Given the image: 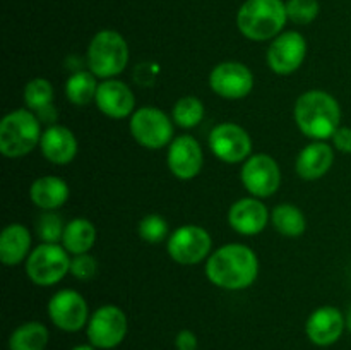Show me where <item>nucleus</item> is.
Segmentation results:
<instances>
[{
	"mask_svg": "<svg viewBox=\"0 0 351 350\" xmlns=\"http://www.w3.org/2000/svg\"><path fill=\"white\" fill-rule=\"evenodd\" d=\"M36 117L41 124H48V127H50V126H55V124H57L58 112L53 105H48V106H45V108H41L40 112H36Z\"/></svg>",
	"mask_w": 351,
	"mask_h": 350,
	"instance_id": "f704fd0d",
	"label": "nucleus"
},
{
	"mask_svg": "<svg viewBox=\"0 0 351 350\" xmlns=\"http://www.w3.org/2000/svg\"><path fill=\"white\" fill-rule=\"evenodd\" d=\"M72 350H98L96 347H93L91 343H84V345H75Z\"/></svg>",
	"mask_w": 351,
	"mask_h": 350,
	"instance_id": "c9c22d12",
	"label": "nucleus"
},
{
	"mask_svg": "<svg viewBox=\"0 0 351 350\" xmlns=\"http://www.w3.org/2000/svg\"><path fill=\"white\" fill-rule=\"evenodd\" d=\"M197 336L191 329H182L175 336V347L177 350H197Z\"/></svg>",
	"mask_w": 351,
	"mask_h": 350,
	"instance_id": "72a5a7b5",
	"label": "nucleus"
},
{
	"mask_svg": "<svg viewBox=\"0 0 351 350\" xmlns=\"http://www.w3.org/2000/svg\"><path fill=\"white\" fill-rule=\"evenodd\" d=\"M209 88L225 100H242L252 93L254 74L242 62H219L209 74Z\"/></svg>",
	"mask_w": 351,
	"mask_h": 350,
	"instance_id": "4468645a",
	"label": "nucleus"
},
{
	"mask_svg": "<svg viewBox=\"0 0 351 350\" xmlns=\"http://www.w3.org/2000/svg\"><path fill=\"white\" fill-rule=\"evenodd\" d=\"M208 146L223 163H243L252 154V137L249 130L239 124L223 122L213 127L209 132Z\"/></svg>",
	"mask_w": 351,
	"mask_h": 350,
	"instance_id": "9b49d317",
	"label": "nucleus"
},
{
	"mask_svg": "<svg viewBox=\"0 0 351 350\" xmlns=\"http://www.w3.org/2000/svg\"><path fill=\"white\" fill-rule=\"evenodd\" d=\"M40 150L41 154L51 165L64 167V165L72 163L74 158L77 156V137L74 136V132L69 127L55 124V126L47 127L41 134Z\"/></svg>",
	"mask_w": 351,
	"mask_h": 350,
	"instance_id": "6ab92c4d",
	"label": "nucleus"
},
{
	"mask_svg": "<svg viewBox=\"0 0 351 350\" xmlns=\"http://www.w3.org/2000/svg\"><path fill=\"white\" fill-rule=\"evenodd\" d=\"M345 319H346V329H348V331H351V305L348 307V311H346Z\"/></svg>",
	"mask_w": 351,
	"mask_h": 350,
	"instance_id": "e433bc0d",
	"label": "nucleus"
},
{
	"mask_svg": "<svg viewBox=\"0 0 351 350\" xmlns=\"http://www.w3.org/2000/svg\"><path fill=\"white\" fill-rule=\"evenodd\" d=\"M206 106L197 96H182L171 110V119L175 126L182 129H194L204 120Z\"/></svg>",
	"mask_w": 351,
	"mask_h": 350,
	"instance_id": "bb28decb",
	"label": "nucleus"
},
{
	"mask_svg": "<svg viewBox=\"0 0 351 350\" xmlns=\"http://www.w3.org/2000/svg\"><path fill=\"white\" fill-rule=\"evenodd\" d=\"M98 273V261L89 253L71 257V275L79 281H89Z\"/></svg>",
	"mask_w": 351,
	"mask_h": 350,
	"instance_id": "2f4dec72",
	"label": "nucleus"
},
{
	"mask_svg": "<svg viewBox=\"0 0 351 350\" xmlns=\"http://www.w3.org/2000/svg\"><path fill=\"white\" fill-rule=\"evenodd\" d=\"M129 45L115 30H101L88 45V69L98 79H113L125 71L129 64Z\"/></svg>",
	"mask_w": 351,
	"mask_h": 350,
	"instance_id": "20e7f679",
	"label": "nucleus"
},
{
	"mask_svg": "<svg viewBox=\"0 0 351 350\" xmlns=\"http://www.w3.org/2000/svg\"><path fill=\"white\" fill-rule=\"evenodd\" d=\"M288 21L283 0H245L237 12L239 31L250 41H271Z\"/></svg>",
	"mask_w": 351,
	"mask_h": 350,
	"instance_id": "7ed1b4c3",
	"label": "nucleus"
},
{
	"mask_svg": "<svg viewBox=\"0 0 351 350\" xmlns=\"http://www.w3.org/2000/svg\"><path fill=\"white\" fill-rule=\"evenodd\" d=\"M64 230V220L55 211H45L36 222V233L45 244H62Z\"/></svg>",
	"mask_w": 351,
	"mask_h": 350,
	"instance_id": "c756f323",
	"label": "nucleus"
},
{
	"mask_svg": "<svg viewBox=\"0 0 351 350\" xmlns=\"http://www.w3.org/2000/svg\"><path fill=\"white\" fill-rule=\"evenodd\" d=\"M71 189L64 178L57 175H41L31 184L29 199L43 211H55L67 202Z\"/></svg>",
	"mask_w": 351,
	"mask_h": 350,
	"instance_id": "412c9836",
	"label": "nucleus"
},
{
	"mask_svg": "<svg viewBox=\"0 0 351 350\" xmlns=\"http://www.w3.org/2000/svg\"><path fill=\"white\" fill-rule=\"evenodd\" d=\"M137 233L144 242L156 246V244L165 242L170 237V226L168 222L158 213H149V215L143 216L137 225Z\"/></svg>",
	"mask_w": 351,
	"mask_h": 350,
	"instance_id": "c85d7f7f",
	"label": "nucleus"
},
{
	"mask_svg": "<svg viewBox=\"0 0 351 350\" xmlns=\"http://www.w3.org/2000/svg\"><path fill=\"white\" fill-rule=\"evenodd\" d=\"M335 163V148L326 141H312L298 153L295 172L304 180H319Z\"/></svg>",
	"mask_w": 351,
	"mask_h": 350,
	"instance_id": "aec40b11",
	"label": "nucleus"
},
{
	"mask_svg": "<svg viewBox=\"0 0 351 350\" xmlns=\"http://www.w3.org/2000/svg\"><path fill=\"white\" fill-rule=\"evenodd\" d=\"M206 277L223 290H245L259 277V257L243 244H225L206 259Z\"/></svg>",
	"mask_w": 351,
	"mask_h": 350,
	"instance_id": "f257e3e1",
	"label": "nucleus"
},
{
	"mask_svg": "<svg viewBox=\"0 0 351 350\" xmlns=\"http://www.w3.org/2000/svg\"><path fill=\"white\" fill-rule=\"evenodd\" d=\"M129 130L139 146L156 151L170 146L175 137V122L158 106L146 105L130 115Z\"/></svg>",
	"mask_w": 351,
	"mask_h": 350,
	"instance_id": "423d86ee",
	"label": "nucleus"
},
{
	"mask_svg": "<svg viewBox=\"0 0 351 350\" xmlns=\"http://www.w3.org/2000/svg\"><path fill=\"white\" fill-rule=\"evenodd\" d=\"M332 148L339 153L350 154L351 153V127L339 126V129L332 134L331 137Z\"/></svg>",
	"mask_w": 351,
	"mask_h": 350,
	"instance_id": "473e14b6",
	"label": "nucleus"
},
{
	"mask_svg": "<svg viewBox=\"0 0 351 350\" xmlns=\"http://www.w3.org/2000/svg\"><path fill=\"white\" fill-rule=\"evenodd\" d=\"M99 82L91 71H75L65 81V98L75 106H86L95 102Z\"/></svg>",
	"mask_w": 351,
	"mask_h": 350,
	"instance_id": "a878e982",
	"label": "nucleus"
},
{
	"mask_svg": "<svg viewBox=\"0 0 351 350\" xmlns=\"http://www.w3.org/2000/svg\"><path fill=\"white\" fill-rule=\"evenodd\" d=\"M129 321L123 309L119 305L106 304L96 309L89 316L86 335L89 343L99 350H110L119 347L125 340Z\"/></svg>",
	"mask_w": 351,
	"mask_h": 350,
	"instance_id": "1a4fd4ad",
	"label": "nucleus"
},
{
	"mask_svg": "<svg viewBox=\"0 0 351 350\" xmlns=\"http://www.w3.org/2000/svg\"><path fill=\"white\" fill-rule=\"evenodd\" d=\"M71 257L62 244H45L34 247L24 263L27 278L38 287H51L71 273Z\"/></svg>",
	"mask_w": 351,
	"mask_h": 350,
	"instance_id": "0eeeda50",
	"label": "nucleus"
},
{
	"mask_svg": "<svg viewBox=\"0 0 351 350\" xmlns=\"http://www.w3.org/2000/svg\"><path fill=\"white\" fill-rule=\"evenodd\" d=\"M167 165L178 180H192L204 167V151L194 136L182 134L173 137L167 150Z\"/></svg>",
	"mask_w": 351,
	"mask_h": 350,
	"instance_id": "2eb2a0df",
	"label": "nucleus"
},
{
	"mask_svg": "<svg viewBox=\"0 0 351 350\" xmlns=\"http://www.w3.org/2000/svg\"><path fill=\"white\" fill-rule=\"evenodd\" d=\"M31 233L23 223H10L0 233V261L5 266L26 263L31 254Z\"/></svg>",
	"mask_w": 351,
	"mask_h": 350,
	"instance_id": "4be33fe9",
	"label": "nucleus"
},
{
	"mask_svg": "<svg viewBox=\"0 0 351 350\" xmlns=\"http://www.w3.org/2000/svg\"><path fill=\"white\" fill-rule=\"evenodd\" d=\"M319 0H288L287 2V14L288 21H291L297 26H307L312 21L317 19Z\"/></svg>",
	"mask_w": 351,
	"mask_h": 350,
	"instance_id": "7c9ffc66",
	"label": "nucleus"
},
{
	"mask_svg": "<svg viewBox=\"0 0 351 350\" xmlns=\"http://www.w3.org/2000/svg\"><path fill=\"white\" fill-rule=\"evenodd\" d=\"M96 239H98V230L95 223L84 216H77L65 223L62 246L67 249L71 256H75V254L89 253L95 247Z\"/></svg>",
	"mask_w": 351,
	"mask_h": 350,
	"instance_id": "5701e85b",
	"label": "nucleus"
},
{
	"mask_svg": "<svg viewBox=\"0 0 351 350\" xmlns=\"http://www.w3.org/2000/svg\"><path fill=\"white\" fill-rule=\"evenodd\" d=\"M48 340H50V333L43 323L27 321L10 333L9 350H45Z\"/></svg>",
	"mask_w": 351,
	"mask_h": 350,
	"instance_id": "393cba45",
	"label": "nucleus"
},
{
	"mask_svg": "<svg viewBox=\"0 0 351 350\" xmlns=\"http://www.w3.org/2000/svg\"><path fill=\"white\" fill-rule=\"evenodd\" d=\"M226 218H228V225L237 233L254 237L264 232L267 223L271 222V213L263 199L249 196V198H240L239 201L233 202Z\"/></svg>",
	"mask_w": 351,
	"mask_h": 350,
	"instance_id": "dca6fc26",
	"label": "nucleus"
},
{
	"mask_svg": "<svg viewBox=\"0 0 351 350\" xmlns=\"http://www.w3.org/2000/svg\"><path fill=\"white\" fill-rule=\"evenodd\" d=\"M298 130L312 141H328L341 126L339 102L324 89L302 93L293 106Z\"/></svg>",
	"mask_w": 351,
	"mask_h": 350,
	"instance_id": "f03ea898",
	"label": "nucleus"
},
{
	"mask_svg": "<svg viewBox=\"0 0 351 350\" xmlns=\"http://www.w3.org/2000/svg\"><path fill=\"white\" fill-rule=\"evenodd\" d=\"M213 239L208 230L201 225H182L170 233L167 240L168 256L178 264L192 266L211 256Z\"/></svg>",
	"mask_w": 351,
	"mask_h": 350,
	"instance_id": "6e6552de",
	"label": "nucleus"
},
{
	"mask_svg": "<svg viewBox=\"0 0 351 350\" xmlns=\"http://www.w3.org/2000/svg\"><path fill=\"white\" fill-rule=\"evenodd\" d=\"M55 91L53 86L45 78H33L26 82L23 91L24 105L31 112H40L41 108L48 105H53Z\"/></svg>",
	"mask_w": 351,
	"mask_h": 350,
	"instance_id": "cd10ccee",
	"label": "nucleus"
},
{
	"mask_svg": "<svg viewBox=\"0 0 351 350\" xmlns=\"http://www.w3.org/2000/svg\"><path fill=\"white\" fill-rule=\"evenodd\" d=\"M271 225L283 237L295 239V237H300L305 233L307 218L297 205L281 202V205L274 206L273 211H271Z\"/></svg>",
	"mask_w": 351,
	"mask_h": 350,
	"instance_id": "b1692460",
	"label": "nucleus"
},
{
	"mask_svg": "<svg viewBox=\"0 0 351 350\" xmlns=\"http://www.w3.org/2000/svg\"><path fill=\"white\" fill-rule=\"evenodd\" d=\"M41 122L36 113L17 108L7 113L0 122V153L5 158H23L40 148Z\"/></svg>",
	"mask_w": 351,
	"mask_h": 350,
	"instance_id": "39448f33",
	"label": "nucleus"
},
{
	"mask_svg": "<svg viewBox=\"0 0 351 350\" xmlns=\"http://www.w3.org/2000/svg\"><path fill=\"white\" fill-rule=\"evenodd\" d=\"M307 57V40L298 31H283L271 40L266 54L267 67L278 75H290Z\"/></svg>",
	"mask_w": 351,
	"mask_h": 350,
	"instance_id": "ddd939ff",
	"label": "nucleus"
},
{
	"mask_svg": "<svg viewBox=\"0 0 351 350\" xmlns=\"http://www.w3.org/2000/svg\"><path fill=\"white\" fill-rule=\"evenodd\" d=\"M346 329L345 314L335 305H322L311 312L305 323L308 340L317 347L335 345Z\"/></svg>",
	"mask_w": 351,
	"mask_h": 350,
	"instance_id": "a211bd4d",
	"label": "nucleus"
},
{
	"mask_svg": "<svg viewBox=\"0 0 351 350\" xmlns=\"http://www.w3.org/2000/svg\"><path fill=\"white\" fill-rule=\"evenodd\" d=\"M48 318L58 329L67 333L81 331L89 321V307L86 299L72 288L55 292L48 301Z\"/></svg>",
	"mask_w": 351,
	"mask_h": 350,
	"instance_id": "f8f14e48",
	"label": "nucleus"
},
{
	"mask_svg": "<svg viewBox=\"0 0 351 350\" xmlns=\"http://www.w3.org/2000/svg\"><path fill=\"white\" fill-rule=\"evenodd\" d=\"M240 180L254 198H271L281 185V168L271 154H250L240 168Z\"/></svg>",
	"mask_w": 351,
	"mask_h": 350,
	"instance_id": "9d476101",
	"label": "nucleus"
},
{
	"mask_svg": "<svg viewBox=\"0 0 351 350\" xmlns=\"http://www.w3.org/2000/svg\"><path fill=\"white\" fill-rule=\"evenodd\" d=\"M95 103L103 115L115 120L125 119L136 112V95L129 84L115 78L99 82Z\"/></svg>",
	"mask_w": 351,
	"mask_h": 350,
	"instance_id": "f3484780",
	"label": "nucleus"
}]
</instances>
